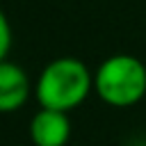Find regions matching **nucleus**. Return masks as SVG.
<instances>
[{"instance_id": "f257e3e1", "label": "nucleus", "mask_w": 146, "mask_h": 146, "mask_svg": "<svg viewBox=\"0 0 146 146\" xmlns=\"http://www.w3.org/2000/svg\"><path fill=\"white\" fill-rule=\"evenodd\" d=\"M91 91L94 73L78 57H57L48 62L34 82V96L39 107L62 112L80 107Z\"/></svg>"}, {"instance_id": "f03ea898", "label": "nucleus", "mask_w": 146, "mask_h": 146, "mask_svg": "<svg viewBox=\"0 0 146 146\" xmlns=\"http://www.w3.org/2000/svg\"><path fill=\"white\" fill-rule=\"evenodd\" d=\"M94 91L110 107H132L146 96V66L139 57L119 52L96 68Z\"/></svg>"}, {"instance_id": "7ed1b4c3", "label": "nucleus", "mask_w": 146, "mask_h": 146, "mask_svg": "<svg viewBox=\"0 0 146 146\" xmlns=\"http://www.w3.org/2000/svg\"><path fill=\"white\" fill-rule=\"evenodd\" d=\"M30 139L34 146H66L71 139L68 112L39 107L30 121Z\"/></svg>"}, {"instance_id": "20e7f679", "label": "nucleus", "mask_w": 146, "mask_h": 146, "mask_svg": "<svg viewBox=\"0 0 146 146\" xmlns=\"http://www.w3.org/2000/svg\"><path fill=\"white\" fill-rule=\"evenodd\" d=\"M32 94V82L23 66L2 59L0 62V114L21 110Z\"/></svg>"}, {"instance_id": "39448f33", "label": "nucleus", "mask_w": 146, "mask_h": 146, "mask_svg": "<svg viewBox=\"0 0 146 146\" xmlns=\"http://www.w3.org/2000/svg\"><path fill=\"white\" fill-rule=\"evenodd\" d=\"M11 25H9V18L5 16V11L0 9V62L7 59L9 55V48H11Z\"/></svg>"}]
</instances>
